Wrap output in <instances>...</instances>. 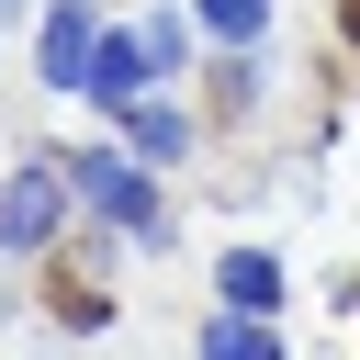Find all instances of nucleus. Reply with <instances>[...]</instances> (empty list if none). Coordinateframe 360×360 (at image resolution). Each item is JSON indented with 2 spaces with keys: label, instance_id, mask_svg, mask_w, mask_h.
<instances>
[{
  "label": "nucleus",
  "instance_id": "nucleus-5",
  "mask_svg": "<svg viewBox=\"0 0 360 360\" xmlns=\"http://www.w3.org/2000/svg\"><path fill=\"white\" fill-rule=\"evenodd\" d=\"M214 292L248 304V315H270V304H281V259H270V248H236V259L214 270Z\"/></svg>",
  "mask_w": 360,
  "mask_h": 360
},
{
  "label": "nucleus",
  "instance_id": "nucleus-10",
  "mask_svg": "<svg viewBox=\"0 0 360 360\" xmlns=\"http://www.w3.org/2000/svg\"><path fill=\"white\" fill-rule=\"evenodd\" d=\"M338 34H349V45H360V0H338Z\"/></svg>",
  "mask_w": 360,
  "mask_h": 360
},
{
  "label": "nucleus",
  "instance_id": "nucleus-1",
  "mask_svg": "<svg viewBox=\"0 0 360 360\" xmlns=\"http://www.w3.org/2000/svg\"><path fill=\"white\" fill-rule=\"evenodd\" d=\"M158 158H79L68 180H79V214H101V225H124L135 248H169V202H158V180H146Z\"/></svg>",
  "mask_w": 360,
  "mask_h": 360
},
{
  "label": "nucleus",
  "instance_id": "nucleus-9",
  "mask_svg": "<svg viewBox=\"0 0 360 360\" xmlns=\"http://www.w3.org/2000/svg\"><path fill=\"white\" fill-rule=\"evenodd\" d=\"M214 101H225V112H248V101H259V68H248V56H225V68H214Z\"/></svg>",
  "mask_w": 360,
  "mask_h": 360
},
{
  "label": "nucleus",
  "instance_id": "nucleus-2",
  "mask_svg": "<svg viewBox=\"0 0 360 360\" xmlns=\"http://www.w3.org/2000/svg\"><path fill=\"white\" fill-rule=\"evenodd\" d=\"M68 191H79V180H68L56 158L11 169V180H0V248H45V236L68 225Z\"/></svg>",
  "mask_w": 360,
  "mask_h": 360
},
{
  "label": "nucleus",
  "instance_id": "nucleus-7",
  "mask_svg": "<svg viewBox=\"0 0 360 360\" xmlns=\"http://www.w3.org/2000/svg\"><path fill=\"white\" fill-rule=\"evenodd\" d=\"M202 11V34H225V45H259L270 34V0H191Z\"/></svg>",
  "mask_w": 360,
  "mask_h": 360
},
{
  "label": "nucleus",
  "instance_id": "nucleus-6",
  "mask_svg": "<svg viewBox=\"0 0 360 360\" xmlns=\"http://www.w3.org/2000/svg\"><path fill=\"white\" fill-rule=\"evenodd\" d=\"M202 349H214V360H270L281 338H270V315H248V304H236V315H214V326H202Z\"/></svg>",
  "mask_w": 360,
  "mask_h": 360
},
{
  "label": "nucleus",
  "instance_id": "nucleus-11",
  "mask_svg": "<svg viewBox=\"0 0 360 360\" xmlns=\"http://www.w3.org/2000/svg\"><path fill=\"white\" fill-rule=\"evenodd\" d=\"M11 11H22V0H0V22H11Z\"/></svg>",
  "mask_w": 360,
  "mask_h": 360
},
{
  "label": "nucleus",
  "instance_id": "nucleus-3",
  "mask_svg": "<svg viewBox=\"0 0 360 360\" xmlns=\"http://www.w3.org/2000/svg\"><path fill=\"white\" fill-rule=\"evenodd\" d=\"M158 68H169V56H158V34H101V56H90V79H79V101H101V112H135Z\"/></svg>",
  "mask_w": 360,
  "mask_h": 360
},
{
  "label": "nucleus",
  "instance_id": "nucleus-4",
  "mask_svg": "<svg viewBox=\"0 0 360 360\" xmlns=\"http://www.w3.org/2000/svg\"><path fill=\"white\" fill-rule=\"evenodd\" d=\"M90 56H101V11H90V0H56V11H45V34H34L45 90H79V79H90Z\"/></svg>",
  "mask_w": 360,
  "mask_h": 360
},
{
  "label": "nucleus",
  "instance_id": "nucleus-8",
  "mask_svg": "<svg viewBox=\"0 0 360 360\" xmlns=\"http://www.w3.org/2000/svg\"><path fill=\"white\" fill-rule=\"evenodd\" d=\"M180 146H191V124L169 101H135V158H180Z\"/></svg>",
  "mask_w": 360,
  "mask_h": 360
}]
</instances>
